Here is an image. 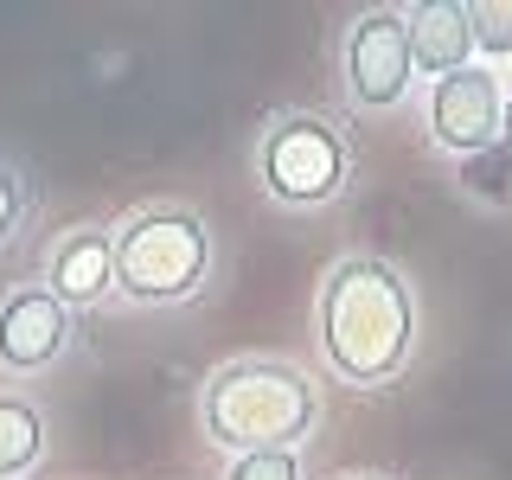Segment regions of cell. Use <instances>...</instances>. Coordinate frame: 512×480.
I'll use <instances>...</instances> for the list:
<instances>
[{"label":"cell","instance_id":"cell-1","mask_svg":"<svg viewBox=\"0 0 512 480\" xmlns=\"http://www.w3.org/2000/svg\"><path fill=\"white\" fill-rule=\"evenodd\" d=\"M320 359L340 372V384L378 391L404 372L416 346V295L404 269L384 256H340L320 282Z\"/></svg>","mask_w":512,"mask_h":480},{"label":"cell","instance_id":"cell-2","mask_svg":"<svg viewBox=\"0 0 512 480\" xmlns=\"http://www.w3.org/2000/svg\"><path fill=\"white\" fill-rule=\"evenodd\" d=\"M199 416L218 448L256 455V448H295L314 429L320 397L295 359H231L205 378Z\"/></svg>","mask_w":512,"mask_h":480},{"label":"cell","instance_id":"cell-3","mask_svg":"<svg viewBox=\"0 0 512 480\" xmlns=\"http://www.w3.org/2000/svg\"><path fill=\"white\" fill-rule=\"evenodd\" d=\"M109 244H116V288L141 308L192 301L205 288V269H212V231L186 205H148Z\"/></svg>","mask_w":512,"mask_h":480},{"label":"cell","instance_id":"cell-4","mask_svg":"<svg viewBox=\"0 0 512 480\" xmlns=\"http://www.w3.org/2000/svg\"><path fill=\"white\" fill-rule=\"evenodd\" d=\"M256 180L276 205H327L340 199L346 180H352V148L346 135L333 128L327 116H301V109H288L263 128V141H256Z\"/></svg>","mask_w":512,"mask_h":480},{"label":"cell","instance_id":"cell-5","mask_svg":"<svg viewBox=\"0 0 512 480\" xmlns=\"http://www.w3.org/2000/svg\"><path fill=\"white\" fill-rule=\"evenodd\" d=\"M340 64H346V90H352L359 109H397L410 96V77H416V64H410V20L391 13V7L359 13V20L346 26Z\"/></svg>","mask_w":512,"mask_h":480},{"label":"cell","instance_id":"cell-6","mask_svg":"<svg viewBox=\"0 0 512 480\" xmlns=\"http://www.w3.org/2000/svg\"><path fill=\"white\" fill-rule=\"evenodd\" d=\"M500 109H506V90L493 71H468L455 77H436V90H429V135L442 141L448 154H480V148H500Z\"/></svg>","mask_w":512,"mask_h":480},{"label":"cell","instance_id":"cell-7","mask_svg":"<svg viewBox=\"0 0 512 480\" xmlns=\"http://www.w3.org/2000/svg\"><path fill=\"white\" fill-rule=\"evenodd\" d=\"M71 346V314L45 288H13L0 301V365L7 372H45Z\"/></svg>","mask_w":512,"mask_h":480},{"label":"cell","instance_id":"cell-8","mask_svg":"<svg viewBox=\"0 0 512 480\" xmlns=\"http://www.w3.org/2000/svg\"><path fill=\"white\" fill-rule=\"evenodd\" d=\"M116 288V244L96 224H71V231L52 244V263H45V295L71 308H96V301Z\"/></svg>","mask_w":512,"mask_h":480},{"label":"cell","instance_id":"cell-9","mask_svg":"<svg viewBox=\"0 0 512 480\" xmlns=\"http://www.w3.org/2000/svg\"><path fill=\"white\" fill-rule=\"evenodd\" d=\"M410 20V64L429 77H455L468 71V52H474V32H468V7L455 0H429V7L404 13Z\"/></svg>","mask_w":512,"mask_h":480},{"label":"cell","instance_id":"cell-10","mask_svg":"<svg viewBox=\"0 0 512 480\" xmlns=\"http://www.w3.org/2000/svg\"><path fill=\"white\" fill-rule=\"evenodd\" d=\"M39 455H45V416H39V404L0 391V480L32 474Z\"/></svg>","mask_w":512,"mask_h":480},{"label":"cell","instance_id":"cell-11","mask_svg":"<svg viewBox=\"0 0 512 480\" xmlns=\"http://www.w3.org/2000/svg\"><path fill=\"white\" fill-rule=\"evenodd\" d=\"M461 192H474V199L487 205H512V154L506 148H480L461 160Z\"/></svg>","mask_w":512,"mask_h":480},{"label":"cell","instance_id":"cell-12","mask_svg":"<svg viewBox=\"0 0 512 480\" xmlns=\"http://www.w3.org/2000/svg\"><path fill=\"white\" fill-rule=\"evenodd\" d=\"M468 32H474L480 52L512 58V0H480V7H468Z\"/></svg>","mask_w":512,"mask_h":480},{"label":"cell","instance_id":"cell-13","mask_svg":"<svg viewBox=\"0 0 512 480\" xmlns=\"http://www.w3.org/2000/svg\"><path fill=\"white\" fill-rule=\"evenodd\" d=\"M224 480H301L295 448H256V455H231Z\"/></svg>","mask_w":512,"mask_h":480},{"label":"cell","instance_id":"cell-14","mask_svg":"<svg viewBox=\"0 0 512 480\" xmlns=\"http://www.w3.org/2000/svg\"><path fill=\"white\" fill-rule=\"evenodd\" d=\"M26 205H32V186H26V173L0 160V244H7V237L26 224Z\"/></svg>","mask_w":512,"mask_h":480},{"label":"cell","instance_id":"cell-15","mask_svg":"<svg viewBox=\"0 0 512 480\" xmlns=\"http://www.w3.org/2000/svg\"><path fill=\"white\" fill-rule=\"evenodd\" d=\"M500 148L512 154V90H506V109H500Z\"/></svg>","mask_w":512,"mask_h":480},{"label":"cell","instance_id":"cell-16","mask_svg":"<svg viewBox=\"0 0 512 480\" xmlns=\"http://www.w3.org/2000/svg\"><path fill=\"white\" fill-rule=\"evenodd\" d=\"M365 480H378V474H365Z\"/></svg>","mask_w":512,"mask_h":480}]
</instances>
